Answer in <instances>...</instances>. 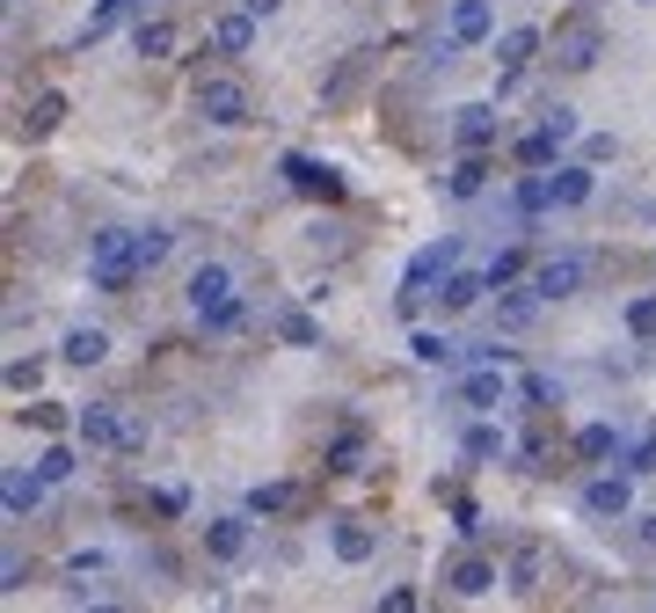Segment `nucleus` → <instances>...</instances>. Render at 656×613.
Here are the masks:
<instances>
[{
  "label": "nucleus",
  "instance_id": "11",
  "mask_svg": "<svg viewBox=\"0 0 656 613\" xmlns=\"http://www.w3.org/2000/svg\"><path fill=\"white\" fill-rule=\"evenodd\" d=\"M44 490H52V482H44L37 468H8V482H0V504H8V519H30V511L44 504Z\"/></svg>",
  "mask_w": 656,
  "mask_h": 613
},
{
  "label": "nucleus",
  "instance_id": "4",
  "mask_svg": "<svg viewBox=\"0 0 656 613\" xmlns=\"http://www.w3.org/2000/svg\"><path fill=\"white\" fill-rule=\"evenodd\" d=\"M489 30H496V8H489V0H452V16H445V44H438V59L467 52V44H489Z\"/></svg>",
  "mask_w": 656,
  "mask_h": 613
},
{
  "label": "nucleus",
  "instance_id": "23",
  "mask_svg": "<svg viewBox=\"0 0 656 613\" xmlns=\"http://www.w3.org/2000/svg\"><path fill=\"white\" fill-rule=\"evenodd\" d=\"M482 183H489V161H482V154H460V168L445 175L452 197H482Z\"/></svg>",
  "mask_w": 656,
  "mask_h": 613
},
{
  "label": "nucleus",
  "instance_id": "20",
  "mask_svg": "<svg viewBox=\"0 0 656 613\" xmlns=\"http://www.w3.org/2000/svg\"><path fill=\"white\" fill-rule=\"evenodd\" d=\"M328 541H336V555H344V562H365V555H372V525L336 519V525H328Z\"/></svg>",
  "mask_w": 656,
  "mask_h": 613
},
{
  "label": "nucleus",
  "instance_id": "29",
  "mask_svg": "<svg viewBox=\"0 0 656 613\" xmlns=\"http://www.w3.org/2000/svg\"><path fill=\"white\" fill-rule=\"evenodd\" d=\"M299 490L293 482H256V497H248V511H263V519H277V511H293Z\"/></svg>",
  "mask_w": 656,
  "mask_h": 613
},
{
  "label": "nucleus",
  "instance_id": "35",
  "mask_svg": "<svg viewBox=\"0 0 656 613\" xmlns=\"http://www.w3.org/2000/svg\"><path fill=\"white\" fill-rule=\"evenodd\" d=\"M37 474H44L52 490H59V482H73V453H66V446H44V453H37Z\"/></svg>",
  "mask_w": 656,
  "mask_h": 613
},
{
  "label": "nucleus",
  "instance_id": "44",
  "mask_svg": "<svg viewBox=\"0 0 656 613\" xmlns=\"http://www.w3.org/2000/svg\"><path fill=\"white\" fill-rule=\"evenodd\" d=\"M635 541H642V548H656V511H642V525H635Z\"/></svg>",
  "mask_w": 656,
  "mask_h": 613
},
{
  "label": "nucleus",
  "instance_id": "43",
  "mask_svg": "<svg viewBox=\"0 0 656 613\" xmlns=\"http://www.w3.org/2000/svg\"><path fill=\"white\" fill-rule=\"evenodd\" d=\"M452 525H460V533H482V511H474V504L460 497V504H452Z\"/></svg>",
  "mask_w": 656,
  "mask_h": 613
},
{
  "label": "nucleus",
  "instance_id": "15",
  "mask_svg": "<svg viewBox=\"0 0 656 613\" xmlns=\"http://www.w3.org/2000/svg\"><path fill=\"white\" fill-rule=\"evenodd\" d=\"M248 541H256V533H248V519H212V525H205V555H212V562H242Z\"/></svg>",
  "mask_w": 656,
  "mask_h": 613
},
{
  "label": "nucleus",
  "instance_id": "18",
  "mask_svg": "<svg viewBox=\"0 0 656 613\" xmlns=\"http://www.w3.org/2000/svg\"><path fill=\"white\" fill-rule=\"evenodd\" d=\"M533 52H540V30H533V22H519V30L496 37V67L503 73H525V59H533Z\"/></svg>",
  "mask_w": 656,
  "mask_h": 613
},
{
  "label": "nucleus",
  "instance_id": "42",
  "mask_svg": "<svg viewBox=\"0 0 656 613\" xmlns=\"http://www.w3.org/2000/svg\"><path fill=\"white\" fill-rule=\"evenodd\" d=\"M525 402H533V409L554 402V380H547V372H525Z\"/></svg>",
  "mask_w": 656,
  "mask_h": 613
},
{
  "label": "nucleus",
  "instance_id": "19",
  "mask_svg": "<svg viewBox=\"0 0 656 613\" xmlns=\"http://www.w3.org/2000/svg\"><path fill=\"white\" fill-rule=\"evenodd\" d=\"M591 191H598V175H591V161H570V168H554V205H584Z\"/></svg>",
  "mask_w": 656,
  "mask_h": 613
},
{
  "label": "nucleus",
  "instance_id": "17",
  "mask_svg": "<svg viewBox=\"0 0 656 613\" xmlns=\"http://www.w3.org/2000/svg\"><path fill=\"white\" fill-rule=\"evenodd\" d=\"M212 44H219L226 59H242L248 44H256V8H234V16H219V22H212Z\"/></svg>",
  "mask_w": 656,
  "mask_h": 613
},
{
  "label": "nucleus",
  "instance_id": "31",
  "mask_svg": "<svg viewBox=\"0 0 656 613\" xmlns=\"http://www.w3.org/2000/svg\"><path fill=\"white\" fill-rule=\"evenodd\" d=\"M460 395H467V402H474V409L503 402V372H496V366H482V372H467V387H460Z\"/></svg>",
  "mask_w": 656,
  "mask_h": 613
},
{
  "label": "nucleus",
  "instance_id": "9",
  "mask_svg": "<svg viewBox=\"0 0 656 613\" xmlns=\"http://www.w3.org/2000/svg\"><path fill=\"white\" fill-rule=\"evenodd\" d=\"M496 103H467L460 118H452V140H460V154H489L496 146Z\"/></svg>",
  "mask_w": 656,
  "mask_h": 613
},
{
  "label": "nucleus",
  "instance_id": "36",
  "mask_svg": "<svg viewBox=\"0 0 656 613\" xmlns=\"http://www.w3.org/2000/svg\"><path fill=\"white\" fill-rule=\"evenodd\" d=\"M467 453H474V460H496L503 453V431H496V423H474V431H467Z\"/></svg>",
  "mask_w": 656,
  "mask_h": 613
},
{
  "label": "nucleus",
  "instance_id": "14",
  "mask_svg": "<svg viewBox=\"0 0 656 613\" xmlns=\"http://www.w3.org/2000/svg\"><path fill=\"white\" fill-rule=\"evenodd\" d=\"M482 293H496L489 270H452V278H438V307H445V315H467Z\"/></svg>",
  "mask_w": 656,
  "mask_h": 613
},
{
  "label": "nucleus",
  "instance_id": "37",
  "mask_svg": "<svg viewBox=\"0 0 656 613\" xmlns=\"http://www.w3.org/2000/svg\"><path fill=\"white\" fill-rule=\"evenodd\" d=\"M627 329H635V336H656V293L627 299Z\"/></svg>",
  "mask_w": 656,
  "mask_h": 613
},
{
  "label": "nucleus",
  "instance_id": "7",
  "mask_svg": "<svg viewBox=\"0 0 656 613\" xmlns=\"http://www.w3.org/2000/svg\"><path fill=\"white\" fill-rule=\"evenodd\" d=\"M598 52H605V37H598V22H584V16L554 37V67H570V73H591V67H598Z\"/></svg>",
  "mask_w": 656,
  "mask_h": 613
},
{
  "label": "nucleus",
  "instance_id": "41",
  "mask_svg": "<svg viewBox=\"0 0 656 613\" xmlns=\"http://www.w3.org/2000/svg\"><path fill=\"white\" fill-rule=\"evenodd\" d=\"M627 474H656V431H649V438H642L635 453H627Z\"/></svg>",
  "mask_w": 656,
  "mask_h": 613
},
{
  "label": "nucleus",
  "instance_id": "39",
  "mask_svg": "<svg viewBox=\"0 0 656 613\" xmlns=\"http://www.w3.org/2000/svg\"><path fill=\"white\" fill-rule=\"evenodd\" d=\"M519 270H525V256H519V248H503V256H489V285H511Z\"/></svg>",
  "mask_w": 656,
  "mask_h": 613
},
{
  "label": "nucleus",
  "instance_id": "3",
  "mask_svg": "<svg viewBox=\"0 0 656 613\" xmlns=\"http://www.w3.org/2000/svg\"><path fill=\"white\" fill-rule=\"evenodd\" d=\"M452 263H460V242H452V234H445V242H431V248H416L409 270H401V315H416L438 278H452Z\"/></svg>",
  "mask_w": 656,
  "mask_h": 613
},
{
  "label": "nucleus",
  "instance_id": "38",
  "mask_svg": "<svg viewBox=\"0 0 656 613\" xmlns=\"http://www.w3.org/2000/svg\"><path fill=\"white\" fill-rule=\"evenodd\" d=\"M37 380H44L37 358H16V366H8V387H16V395H37Z\"/></svg>",
  "mask_w": 656,
  "mask_h": 613
},
{
  "label": "nucleus",
  "instance_id": "40",
  "mask_svg": "<svg viewBox=\"0 0 656 613\" xmlns=\"http://www.w3.org/2000/svg\"><path fill=\"white\" fill-rule=\"evenodd\" d=\"M30 423L37 431H66V402H30Z\"/></svg>",
  "mask_w": 656,
  "mask_h": 613
},
{
  "label": "nucleus",
  "instance_id": "25",
  "mask_svg": "<svg viewBox=\"0 0 656 613\" xmlns=\"http://www.w3.org/2000/svg\"><path fill=\"white\" fill-rule=\"evenodd\" d=\"M59 118H66V95H37L30 118H22V132H30V140H44V132H59Z\"/></svg>",
  "mask_w": 656,
  "mask_h": 613
},
{
  "label": "nucleus",
  "instance_id": "32",
  "mask_svg": "<svg viewBox=\"0 0 656 613\" xmlns=\"http://www.w3.org/2000/svg\"><path fill=\"white\" fill-rule=\"evenodd\" d=\"M358 460H365V438L358 431H344L336 446H328V474H358Z\"/></svg>",
  "mask_w": 656,
  "mask_h": 613
},
{
  "label": "nucleus",
  "instance_id": "10",
  "mask_svg": "<svg viewBox=\"0 0 656 613\" xmlns=\"http://www.w3.org/2000/svg\"><path fill=\"white\" fill-rule=\"evenodd\" d=\"M73 431H81V446H124V409H110V402H88V409H73Z\"/></svg>",
  "mask_w": 656,
  "mask_h": 613
},
{
  "label": "nucleus",
  "instance_id": "8",
  "mask_svg": "<svg viewBox=\"0 0 656 613\" xmlns=\"http://www.w3.org/2000/svg\"><path fill=\"white\" fill-rule=\"evenodd\" d=\"M285 183H293L299 197H321V205L344 197V175L328 168V161H307V154H285Z\"/></svg>",
  "mask_w": 656,
  "mask_h": 613
},
{
  "label": "nucleus",
  "instance_id": "1",
  "mask_svg": "<svg viewBox=\"0 0 656 613\" xmlns=\"http://www.w3.org/2000/svg\"><path fill=\"white\" fill-rule=\"evenodd\" d=\"M139 278H146V263H139V234L103 227L95 242H88V285H95V293H132Z\"/></svg>",
  "mask_w": 656,
  "mask_h": 613
},
{
  "label": "nucleus",
  "instance_id": "45",
  "mask_svg": "<svg viewBox=\"0 0 656 613\" xmlns=\"http://www.w3.org/2000/svg\"><path fill=\"white\" fill-rule=\"evenodd\" d=\"M642 8H656V0H642Z\"/></svg>",
  "mask_w": 656,
  "mask_h": 613
},
{
  "label": "nucleus",
  "instance_id": "28",
  "mask_svg": "<svg viewBox=\"0 0 656 613\" xmlns=\"http://www.w3.org/2000/svg\"><path fill=\"white\" fill-rule=\"evenodd\" d=\"M409 358H416V366H445V358H452V336L445 329H416L409 336Z\"/></svg>",
  "mask_w": 656,
  "mask_h": 613
},
{
  "label": "nucleus",
  "instance_id": "5",
  "mask_svg": "<svg viewBox=\"0 0 656 613\" xmlns=\"http://www.w3.org/2000/svg\"><path fill=\"white\" fill-rule=\"evenodd\" d=\"M234 270H226V263H197L191 270V315L197 321H212V315H226V307H234Z\"/></svg>",
  "mask_w": 656,
  "mask_h": 613
},
{
  "label": "nucleus",
  "instance_id": "13",
  "mask_svg": "<svg viewBox=\"0 0 656 613\" xmlns=\"http://www.w3.org/2000/svg\"><path fill=\"white\" fill-rule=\"evenodd\" d=\"M627 504H635V474H598L584 490V511H598V519H621Z\"/></svg>",
  "mask_w": 656,
  "mask_h": 613
},
{
  "label": "nucleus",
  "instance_id": "12",
  "mask_svg": "<svg viewBox=\"0 0 656 613\" xmlns=\"http://www.w3.org/2000/svg\"><path fill=\"white\" fill-rule=\"evenodd\" d=\"M445 584H452L460 599H489L503 578H496V562H489V555H460V562L445 570Z\"/></svg>",
  "mask_w": 656,
  "mask_h": 613
},
{
  "label": "nucleus",
  "instance_id": "24",
  "mask_svg": "<svg viewBox=\"0 0 656 613\" xmlns=\"http://www.w3.org/2000/svg\"><path fill=\"white\" fill-rule=\"evenodd\" d=\"M554 146H562V132H554V124L540 118V132H525V140H519V161H525V168H547Z\"/></svg>",
  "mask_w": 656,
  "mask_h": 613
},
{
  "label": "nucleus",
  "instance_id": "22",
  "mask_svg": "<svg viewBox=\"0 0 656 613\" xmlns=\"http://www.w3.org/2000/svg\"><path fill=\"white\" fill-rule=\"evenodd\" d=\"M621 453V431H613V423H584V431H576V460H613Z\"/></svg>",
  "mask_w": 656,
  "mask_h": 613
},
{
  "label": "nucleus",
  "instance_id": "2",
  "mask_svg": "<svg viewBox=\"0 0 656 613\" xmlns=\"http://www.w3.org/2000/svg\"><path fill=\"white\" fill-rule=\"evenodd\" d=\"M197 118L219 124V132H242V124L256 118V103H248V88L234 81V73H205V81H197Z\"/></svg>",
  "mask_w": 656,
  "mask_h": 613
},
{
  "label": "nucleus",
  "instance_id": "30",
  "mask_svg": "<svg viewBox=\"0 0 656 613\" xmlns=\"http://www.w3.org/2000/svg\"><path fill=\"white\" fill-rule=\"evenodd\" d=\"M540 307H547V299H540L533 285H525V293H511V299H503V307H496V321H503V329H525V321H533Z\"/></svg>",
  "mask_w": 656,
  "mask_h": 613
},
{
  "label": "nucleus",
  "instance_id": "21",
  "mask_svg": "<svg viewBox=\"0 0 656 613\" xmlns=\"http://www.w3.org/2000/svg\"><path fill=\"white\" fill-rule=\"evenodd\" d=\"M103 358H110L103 329H66V366H103Z\"/></svg>",
  "mask_w": 656,
  "mask_h": 613
},
{
  "label": "nucleus",
  "instance_id": "6",
  "mask_svg": "<svg viewBox=\"0 0 656 613\" xmlns=\"http://www.w3.org/2000/svg\"><path fill=\"white\" fill-rule=\"evenodd\" d=\"M584 278H591V256H584V248H562V256H547V263L533 270V293H540V299H570Z\"/></svg>",
  "mask_w": 656,
  "mask_h": 613
},
{
  "label": "nucleus",
  "instance_id": "34",
  "mask_svg": "<svg viewBox=\"0 0 656 613\" xmlns=\"http://www.w3.org/2000/svg\"><path fill=\"white\" fill-rule=\"evenodd\" d=\"M277 336H285L293 350H307V344H321V321L314 315H277Z\"/></svg>",
  "mask_w": 656,
  "mask_h": 613
},
{
  "label": "nucleus",
  "instance_id": "16",
  "mask_svg": "<svg viewBox=\"0 0 656 613\" xmlns=\"http://www.w3.org/2000/svg\"><path fill=\"white\" fill-rule=\"evenodd\" d=\"M540 570H547L540 541H519V548H511V570H503V584H511L519 599H533V592H540Z\"/></svg>",
  "mask_w": 656,
  "mask_h": 613
},
{
  "label": "nucleus",
  "instance_id": "33",
  "mask_svg": "<svg viewBox=\"0 0 656 613\" xmlns=\"http://www.w3.org/2000/svg\"><path fill=\"white\" fill-rule=\"evenodd\" d=\"M168 248H175V227H146V234H139V263H146V270H161Z\"/></svg>",
  "mask_w": 656,
  "mask_h": 613
},
{
  "label": "nucleus",
  "instance_id": "27",
  "mask_svg": "<svg viewBox=\"0 0 656 613\" xmlns=\"http://www.w3.org/2000/svg\"><path fill=\"white\" fill-rule=\"evenodd\" d=\"M132 44H139V59H168L175 52V22H139Z\"/></svg>",
  "mask_w": 656,
  "mask_h": 613
},
{
  "label": "nucleus",
  "instance_id": "26",
  "mask_svg": "<svg viewBox=\"0 0 656 613\" xmlns=\"http://www.w3.org/2000/svg\"><path fill=\"white\" fill-rule=\"evenodd\" d=\"M132 8H139V0H103V8H95V16H88V30H81V44H103V37H110V30H117V22H124V16H132Z\"/></svg>",
  "mask_w": 656,
  "mask_h": 613
}]
</instances>
